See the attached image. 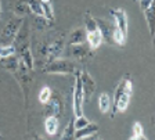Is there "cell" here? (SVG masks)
<instances>
[{
    "label": "cell",
    "mask_w": 155,
    "mask_h": 140,
    "mask_svg": "<svg viewBox=\"0 0 155 140\" xmlns=\"http://www.w3.org/2000/svg\"><path fill=\"white\" fill-rule=\"evenodd\" d=\"M151 121H152V124L155 125V117H152V118H151Z\"/></svg>",
    "instance_id": "e575fe53"
},
{
    "label": "cell",
    "mask_w": 155,
    "mask_h": 140,
    "mask_svg": "<svg viewBox=\"0 0 155 140\" xmlns=\"http://www.w3.org/2000/svg\"><path fill=\"white\" fill-rule=\"evenodd\" d=\"M86 39H87V33L84 26L83 28H76V29L71 31L68 33L67 45L72 46V45H79V43H86Z\"/></svg>",
    "instance_id": "7c38bea8"
},
{
    "label": "cell",
    "mask_w": 155,
    "mask_h": 140,
    "mask_svg": "<svg viewBox=\"0 0 155 140\" xmlns=\"http://www.w3.org/2000/svg\"><path fill=\"white\" fill-rule=\"evenodd\" d=\"M62 111H64V101H62L61 96L58 93H53L48 103L45 104V115L46 117H57L60 119Z\"/></svg>",
    "instance_id": "52a82bcc"
},
{
    "label": "cell",
    "mask_w": 155,
    "mask_h": 140,
    "mask_svg": "<svg viewBox=\"0 0 155 140\" xmlns=\"http://www.w3.org/2000/svg\"><path fill=\"white\" fill-rule=\"evenodd\" d=\"M75 125H74V119L69 121V124L67 125V128L64 129V133L61 136V140H75Z\"/></svg>",
    "instance_id": "603a6c76"
},
{
    "label": "cell",
    "mask_w": 155,
    "mask_h": 140,
    "mask_svg": "<svg viewBox=\"0 0 155 140\" xmlns=\"http://www.w3.org/2000/svg\"><path fill=\"white\" fill-rule=\"evenodd\" d=\"M90 124V121L87 119L84 115H81V117H75L74 118V125H75V129H82L84 128L86 125Z\"/></svg>",
    "instance_id": "4316f807"
},
{
    "label": "cell",
    "mask_w": 155,
    "mask_h": 140,
    "mask_svg": "<svg viewBox=\"0 0 155 140\" xmlns=\"http://www.w3.org/2000/svg\"><path fill=\"white\" fill-rule=\"evenodd\" d=\"M26 4L29 7V11L33 13V15H39V17H45V8L40 0H25Z\"/></svg>",
    "instance_id": "ac0fdd59"
},
{
    "label": "cell",
    "mask_w": 155,
    "mask_h": 140,
    "mask_svg": "<svg viewBox=\"0 0 155 140\" xmlns=\"http://www.w3.org/2000/svg\"><path fill=\"white\" fill-rule=\"evenodd\" d=\"M81 82H82V89H83L84 101L90 100L94 90H96V88H97L96 81H94L93 76H91L86 69H83V71H81Z\"/></svg>",
    "instance_id": "9c48e42d"
},
{
    "label": "cell",
    "mask_w": 155,
    "mask_h": 140,
    "mask_svg": "<svg viewBox=\"0 0 155 140\" xmlns=\"http://www.w3.org/2000/svg\"><path fill=\"white\" fill-rule=\"evenodd\" d=\"M83 89H82L81 82V72L75 74V85H74V96H72V108H74L75 117L83 115Z\"/></svg>",
    "instance_id": "5b68a950"
},
{
    "label": "cell",
    "mask_w": 155,
    "mask_h": 140,
    "mask_svg": "<svg viewBox=\"0 0 155 140\" xmlns=\"http://www.w3.org/2000/svg\"><path fill=\"white\" fill-rule=\"evenodd\" d=\"M0 67H3L6 71L11 72V74H15L18 71V67H19V58L18 55H11V57H7V58H2L0 60Z\"/></svg>",
    "instance_id": "5bb4252c"
},
{
    "label": "cell",
    "mask_w": 155,
    "mask_h": 140,
    "mask_svg": "<svg viewBox=\"0 0 155 140\" xmlns=\"http://www.w3.org/2000/svg\"><path fill=\"white\" fill-rule=\"evenodd\" d=\"M43 72L46 74H61V75H75L78 71V65L71 60L57 58L43 67Z\"/></svg>",
    "instance_id": "3957f363"
},
{
    "label": "cell",
    "mask_w": 155,
    "mask_h": 140,
    "mask_svg": "<svg viewBox=\"0 0 155 140\" xmlns=\"http://www.w3.org/2000/svg\"><path fill=\"white\" fill-rule=\"evenodd\" d=\"M140 140H148V139H147V137H144V135H143V136L140 137Z\"/></svg>",
    "instance_id": "836d02e7"
},
{
    "label": "cell",
    "mask_w": 155,
    "mask_h": 140,
    "mask_svg": "<svg viewBox=\"0 0 155 140\" xmlns=\"http://www.w3.org/2000/svg\"><path fill=\"white\" fill-rule=\"evenodd\" d=\"M0 140H3V136H2V133H0Z\"/></svg>",
    "instance_id": "8d00e7d4"
},
{
    "label": "cell",
    "mask_w": 155,
    "mask_h": 140,
    "mask_svg": "<svg viewBox=\"0 0 155 140\" xmlns=\"http://www.w3.org/2000/svg\"><path fill=\"white\" fill-rule=\"evenodd\" d=\"M132 93H133V82L129 75H125L115 88L114 104H112V117H115L118 112H125L127 110Z\"/></svg>",
    "instance_id": "6da1fadb"
},
{
    "label": "cell",
    "mask_w": 155,
    "mask_h": 140,
    "mask_svg": "<svg viewBox=\"0 0 155 140\" xmlns=\"http://www.w3.org/2000/svg\"><path fill=\"white\" fill-rule=\"evenodd\" d=\"M98 125L94 124V122H90L89 125H86L84 128L82 129H76L75 132V140L78 139H82V137H87V136H91V135H96L98 132Z\"/></svg>",
    "instance_id": "9a60e30c"
},
{
    "label": "cell",
    "mask_w": 155,
    "mask_h": 140,
    "mask_svg": "<svg viewBox=\"0 0 155 140\" xmlns=\"http://www.w3.org/2000/svg\"><path fill=\"white\" fill-rule=\"evenodd\" d=\"M129 140H140V137H137V136H134V135H133V136L130 137Z\"/></svg>",
    "instance_id": "d6a6232c"
},
{
    "label": "cell",
    "mask_w": 155,
    "mask_h": 140,
    "mask_svg": "<svg viewBox=\"0 0 155 140\" xmlns=\"http://www.w3.org/2000/svg\"><path fill=\"white\" fill-rule=\"evenodd\" d=\"M137 2H139L140 10H141V11H145V10H147V8H148V7L152 4V2H154V0H137Z\"/></svg>",
    "instance_id": "f1b7e54d"
},
{
    "label": "cell",
    "mask_w": 155,
    "mask_h": 140,
    "mask_svg": "<svg viewBox=\"0 0 155 140\" xmlns=\"http://www.w3.org/2000/svg\"><path fill=\"white\" fill-rule=\"evenodd\" d=\"M78 140H96V135H91V136H87V137H82V139H78Z\"/></svg>",
    "instance_id": "4dcf8cb0"
},
{
    "label": "cell",
    "mask_w": 155,
    "mask_h": 140,
    "mask_svg": "<svg viewBox=\"0 0 155 140\" xmlns=\"http://www.w3.org/2000/svg\"><path fill=\"white\" fill-rule=\"evenodd\" d=\"M126 39H127V33H125L123 31H120L119 28H114V33H112V43L118 46H125Z\"/></svg>",
    "instance_id": "7402d4cb"
},
{
    "label": "cell",
    "mask_w": 155,
    "mask_h": 140,
    "mask_svg": "<svg viewBox=\"0 0 155 140\" xmlns=\"http://www.w3.org/2000/svg\"><path fill=\"white\" fill-rule=\"evenodd\" d=\"M22 22H24V18H19V17H14V18L8 20V22L4 25L3 31L0 33V46L13 45Z\"/></svg>",
    "instance_id": "277c9868"
},
{
    "label": "cell",
    "mask_w": 155,
    "mask_h": 140,
    "mask_svg": "<svg viewBox=\"0 0 155 140\" xmlns=\"http://www.w3.org/2000/svg\"><path fill=\"white\" fill-rule=\"evenodd\" d=\"M84 29H86V33L89 32H93V31H97V22H96V18L91 15L90 10H87L84 13Z\"/></svg>",
    "instance_id": "ffe728a7"
},
{
    "label": "cell",
    "mask_w": 155,
    "mask_h": 140,
    "mask_svg": "<svg viewBox=\"0 0 155 140\" xmlns=\"http://www.w3.org/2000/svg\"><path fill=\"white\" fill-rule=\"evenodd\" d=\"M98 108H100V112L107 114L111 108V97L108 93H101L100 97H98Z\"/></svg>",
    "instance_id": "44dd1931"
},
{
    "label": "cell",
    "mask_w": 155,
    "mask_h": 140,
    "mask_svg": "<svg viewBox=\"0 0 155 140\" xmlns=\"http://www.w3.org/2000/svg\"><path fill=\"white\" fill-rule=\"evenodd\" d=\"M17 50L14 45H4L0 46V60L2 58H7V57H11V55H15Z\"/></svg>",
    "instance_id": "cb8c5ba5"
},
{
    "label": "cell",
    "mask_w": 155,
    "mask_h": 140,
    "mask_svg": "<svg viewBox=\"0 0 155 140\" xmlns=\"http://www.w3.org/2000/svg\"><path fill=\"white\" fill-rule=\"evenodd\" d=\"M51 96H53V90H51V88H48V86H45V88L40 89L38 98H39V101H40V103H42V104L45 105L46 103H48V100L51 98Z\"/></svg>",
    "instance_id": "d4e9b609"
},
{
    "label": "cell",
    "mask_w": 155,
    "mask_h": 140,
    "mask_svg": "<svg viewBox=\"0 0 155 140\" xmlns=\"http://www.w3.org/2000/svg\"><path fill=\"white\" fill-rule=\"evenodd\" d=\"M133 135L137 137H141L143 135H144V129H143L140 122H134V124H133Z\"/></svg>",
    "instance_id": "83f0119b"
},
{
    "label": "cell",
    "mask_w": 155,
    "mask_h": 140,
    "mask_svg": "<svg viewBox=\"0 0 155 140\" xmlns=\"http://www.w3.org/2000/svg\"><path fill=\"white\" fill-rule=\"evenodd\" d=\"M111 14H112L114 20H115V26L119 28L120 31H123L125 33H127V15H126V11L123 8H112L111 10Z\"/></svg>",
    "instance_id": "8fae6325"
},
{
    "label": "cell",
    "mask_w": 155,
    "mask_h": 140,
    "mask_svg": "<svg viewBox=\"0 0 155 140\" xmlns=\"http://www.w3.org/2000/svg\"><path fill=\"white\" fill-rule=\"evenodd\" d=\"M0 18H2V3H0Z\"/></svg>",
    "instance_id": "d590c367"
},
{
    "label": "cell",
    "mask_w": 155,
    "mask_h": 140,
    "mask_svg": "<svg viewBox=\"0 0 155 140\" xmlns=\"http://www.w3.org/2000/svg\"><path fill=\"white\" fill-rule=\"evenodd\" d=\"M43 3H47V4H53V0H42Z\"/></svg>",
    "instance_id": "1f68e13d"
},
{
    "label": "cell",
    "mask_w": 155,
    "mask_h": 140,
    "mask_svg": "<svg viewBox=\"0 0 155 140\" xmlns=\"http://www.w3.org/2000/svg\"><path fill=\"white\" fill-rule=\"evenodd\" d=\"M28 13H29V7L25 0H17L15 4H14V14H15V17L24 18Z\"/></svg>",
    "instance_id": "d6986e66"
},
{
    "label": "cell",
    "mask_w": 155,
    "mask_h": 140,
    "mask_svg": "<svg viewBox=\"0 0 155 140\" xmlns=\"http://www.w3.org/2000/svg\"><path fill=\"white\" fill-rule=\"evenodd\" d=\"M35 20H36V26H38L39 29H47L48 26L53 24V21L47 20L46 17H39V15H35Z\"/></svg>",
    "instance_id": "484cf974"
},
{
    "label": "cell",
    "mask_w": 155,
    "mask_h": 140,
    "mask_svg": "<svg viewBox=\"0 0 155 140\" xmlns=\"http://www.w3.org/2000/svg\"><path fill=\"white\" fill-rule=\"evenodd\" d=\"M143 14H144L147 25H148L150 35H151L152 38H155V0L152 2V4L147 8V10L143 11Z\"/></svg>",
    "instance_id": "4fadbf2b"
},
{
    "label": "cell",
    "mask_w": 155,
    "mask_h": 140,
    "mask_svg": "<svg viewBox=\"0 0 155 140\" xmlns=\"http://www.w3.org/2000/svg\"><path fill=\"white\" fill-rule=\"evenodd\" d=\"M60 126V119L57 117H46L45 119V132L48 136H54L58 132Z\"/></svg>",
    "instance_id": "2e32d148"
},
{
    "label": "cell",
    "mask_w": 155,
    "mask_h": 140,
    "mask_svg": "<svg viewBox=\"0 0 155 140\" xmlns=\"http://www.w3.org/2000/svg\"><path fill=\"white\" fill-rule=\"evenodd\" d=\"M47 45V58L46 64L60 58L65 49V33L64 32H51L45 38Z\"/></svg>",
    "instance_id": "7a4b0ae2"
},
{
    "label": "cell",
    "mask_w": 155,
    "mask_h": 140,
    "mask_svg": "<svg viewBox=\"0 0 155 140\" xmlns=\"http://www.w3.org/2000/svg\"><path fill=\"white\" fill-rule=\"evenodd\" d=\"M31 72L32 71H29L28 67L19 60L18 71L14 74V76L17 78V81H18V83L21 85V89H22V92H24V100H25V104L28 103L29 85H31V82H32V79H31Z\"/></svg>",
    "instance_id": "8992f818"
},
{
    "label": "cell",
    "mask_w": 155,
    "mask_h": 140,
    "mask_svg": "<svg viewBox=\"0 0 155 140\" xmlns=\"http://www.w3.org/2000/svg\"><path fill=\"white\" fill-rule=\"evenodd\" d=\"M96 22H97V28H98L101 36H103V40L105 43H108V45H111L112 43V33H114L115 24H111L110 21L104 20V18H96Z\"/></svg>",
    "instance_id": "30bf717a"
},
{
    "label": "cell",
    "mask_w": 155,
    "mask_h": 140,
    "mask_svg": "<svg viewBox=\"0 0 155 140\" xmlns=\"http://www.w3.org/2000/svg\"><path fill=\"white\" fill-rule=\"evenodd\" d=\"M25 140H43L42 137H39L36 133H31V135H28V136L25 137Z\"/></svg>",
    "instance_id": "f546056e"
},
{
    "label": "cell",
    "mask_w": 155,
    "mask_h": 140,
    "mask_svg": "<svg viewBox=\"0 0 155 140\" xmlns=\"http://www.w3.org/2000/svg\"><path fill=\"white\" fill-rule=\"evenodd\" d=\"M86 42H87V45L90 46L91 50H96V49H98V47H100L101 43H103L104 40H103V36H101L100 31L97 29V31H93V32L87 33Z\"/></svg>",
    "instance_id": "e0dca14e"
},
{
    "label": "cell",
    "mask_w": 155,
    "mask_h": 140,
    "mask_svg": "<svg viewBox=\"0 0 155 140\" xmlns=\"http://www.w3.org/2000/svg\"><path fill=\"white\" fill-rule=\"evenodd\" d=\"M68 53L71 55L72 58H76L79 61H83V60L89 58L91 57L93 54V50L90 49V46L86 43H79V45H72V46H68Z\"/></svg>",
    "instance_id": "ba28073f"
}]
</instances>
